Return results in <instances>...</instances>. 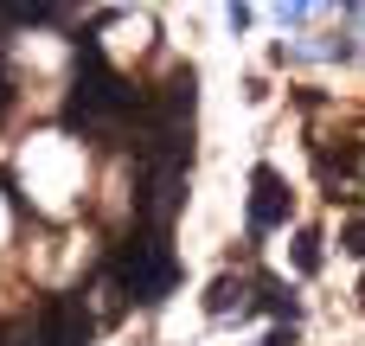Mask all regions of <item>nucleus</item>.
<instances>
[{
    "mask_svg": "<svg viewBox=\"0 0 365 346\" xmlns=\"http://www.w3.org/2000/svg\"><path fill=\"white\" fill-rule=\"evenodd\" d=\"M96 340V321L83 315L77 295H58L38 308V346H90Z\"/></svg>",
    "mask_w": 365,
    "mask_h": 346,
    "instance_id": "nucleus-1",
    "label": "nucleus"
},
{
    "mask_svg": "<svg viewBox=\"0 0 365 346\" xmlns=\"http://www.w3.org/2000/svg\"><path fill=\"white\" fill-rule=\"evenodd\" d=\"M250 238H269V231H282L289 225V193H282V180H276V167H257L250 173Z\"/></svg>",
    "mask_w": 365,
    "mask_h": 346,
    "instance_id": "nucleus-2",
    "label": "nucleus"
},
{
    "mask_svg": "<svg viewBox=\"0 0 365 346\" xmlns=\"http://www.w3.org/2000/svg\"><path fill=\"white\" fill-rule=\"evenodd\" d=\"M244 289H250V283H237V276H218V283H212V295H205V315H212V321H225L231 308L244 315V308H250V302H244Z\"/></svg>",
    "mask_w": 365,
    "mask_h": 346,
    "instance_id": "nucleus-3",
    "label": "nucleus"
},
{
    "mask_svg": "<svg viewBox=\"0 0 365 346\" xmlns=\"http://www.w3.org/2000/svg\"><path fill=\"white\" fill-rule=\"evenodd\" d=\"M295 270H302V276H314V270H321V238H314V231H302V238H295Z\"/></svg>",
    "mask_w": 365,
    "mask_h": 346,
    "instance_id": "nucleus-4",
    "label": "nucleus"
},
{
    "mask_svg": "<svg viewBox=\"0 0 365 346\" xmlns=\"http://www.w3.org/2000/svg\"><path fill=\"white\" fill-rule=\"evenodd\" d=\"M340 250H353V257H365V218H359V225H346V231H340Z\"/></svg>",
    "mask_w": 365,
    "mask_h": 346,
    "instance_id": "nucleus-5",
    "label": "nucleus"
},
{
    "mask_svg": "<svg viewBox=\"0 0 365 346\" xmlns=\"http://www.w3.org/2000/svg\"><path fill=\"white\" fill-rule=\"evenodd\" d=\"M263 346H295V327H276V334H269Z\"/></svg>",
    "mask_w": 365,
    "mask_h": 346,
    "instance_id": "nucleus-6",
    "label": "nucleus"
}]
</instances>
